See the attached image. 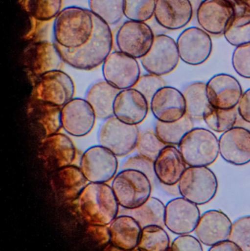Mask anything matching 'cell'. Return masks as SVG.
<instances>
[{
	"mask_svg": "<svg viewBox=\"0 0 250 251\" xmlns=\"http://www.w3.org/2000/svg\"><path fill=\"white\" fill-rule=\"evenodd\" d=\"M111 243L119 251H135L137 248L142 227L131 215L120 214L109 225Z\"/></svg>",
	"mask_w": 250,
	"mask_h": 251,
	"instance_id": "4316f807",
	"label": "cell"
},
{
	"mask_svg": "<svg viewBox=\"0 0 250 251\" xmlns=\"http://www.w3.org/2000/svg\"><path fill=\"white\" fill-rule=\"evenodd\" d=\"M166 85V81L161 76L147 73L141 75L134 88L140 92L150 104L154 94Z\"/></svg>",
	"mask_w": 250,
	"mask_h": 251,
	"instance_id": "60d3db41",
	"label": "cell"
},
{
	"mask_svg": "<svg viewBox=\"0 0 250 251\" xmlns=\"http://www.w3.org/2000/svg\"><path fill=\"white\" fill-rule=\"evenodd\" d=\"M239 117L237 107L222 110L209 104L204 111L203 120L211 131L223 134L236 125Z\"/></svg>",
	"mask_w": 250,
	"mask_h": 251,
	"instance_id": "d6a6232c",
	"label": "cell"
},
{
	"mask_svg": "<svg viewBox=\"0 0 250 251\" xmlns=\"http://www.w3.org/2000/svg\"><path fill=\"white\" fill-rule=\"evenodd\" d=\"M233 223L221 210L211 209L201 215L195 234L204 246L211 247L230 237Z\"/></svg>",
	"mask_w": 250,
	"mask_h": 251,
	"instance_id": "603a6c76",
	"label": "cell"
},
{
	"mask_svg": "<svg viewBox=\"0 0 250 251\" xmlns=\"http://www.w3.org/2000/svg\"><path fill=\"white\" fill-rule=\"evenodd\" d=\"M198 205L182 197L172 199L165 205V227L176 235L195 231L201 214Z\"/></svg>",
	"mask_w": 250,
	"mask_h": 251,
	"instance_id": "5bb4252c",
	"label": "cell"
},
{
	"mask_svg": "<svg viewBox=\"0 0 250 251\" xmlns=\"http://www.w3.org/2000/svg\"><path fill=\"white\" fill-rule=\"evenodd\" d=\"M186 163L176 146H166L154 160V171L160 184H179L186 171Z\"/></svg>",
	"mask_w": 250,
	"mask_h": 251,
	"instance_id": "484cf974",
	"label": "cell"
},
{
	"mask_svg": "<svg viewBox=\"0 0 250 251\" xmlns=\"http://www.w3.org/2000/svg\"><path fill=\"white\" fill-rule=\"evenodd\" d=\"M78 201L81 215L88 224L109 226L120 214V204L107 183H88Z\"/></svg>",
	"mask_w": 250,
	"mask_h": 251,
	"instance_id": "3957f363",
	"label": "cell"
},
{
	"mask_svg": "<svg viewBox=\"0 0 250 251\" xmlns=\"http://www.w3.org/2000/svg\"><path fill=\"white\" fill-rule=\"evenodd\" d=\"M75 85L72 78L62 70L47 72L37 78L34 88L35 100L63 107L73 100Z\"/></svg>",
	"mask_w": 250,
	"mask_h": 251,
	"instance_id": "ba28073f",
	"label": "cell"
},
{
	"mask_svg": "<svg viewBox=\"0 0 250 251\" xmlns=\"http://www.w3.org/2000/svg\"><path fill=\"white\" fill-rule=\"evenodd\" d=\"M171 251H203V244L198 237L189 234H182L176 237L170 245Z\"/></svg>",
	"mask_w": 250,
	"mask_h": 251,
	"instance_id": "ee69618b",
	"label": "cell"
},
{
	"mask_svg": "<svg viewBox=\"0 0 250 251\" xmlns=\"http://www.w3.org/2000/svg\"><path fill=\"white\" fill-rule=\"evenodd\" d=\"M178 146L188 166H210L220 155L219 139L212 131L205 128H192Z\"/></svg>",
	"mask_w": 250,
	"mask_h": 251,
	"instance_id": "277c9868",
	"label": "cell"
},
{
	"mask_svg": "<svg viewBox=\"0 0 250 251\" xmlns=\"http://www.w3.org/2000/svg\"><path fill=\"white\" fill-rule=\"evenodd\" d=\"M232 65L239 76L250 79V43L236 47L232 55Z\"/></svg>",
	"mask_w": 250,
	"mask_h": 251,
	"instance_id": "7bdbcfd3",
	"label": "cell"
},
{
	"mask_svg": "<svg viewBox=\"0 0 250 251\" xmlns=\"http://www.w3.org/2000/svg\"><path fill=\"white\" fill-rule=\"evenodd\" d=\"M163 187V190L168 193V194L173 195V196H179L180 191H179V184H174V185H165V184H160Z\"/></svg>",
	"mask_w": 250,
	"mask_h": 251,
	"instance_id": "681fc988",
	"label": "cell"
},
{
	"mask_svg": "<svg viewBox=\"0 0 250 251\" xmlns=\"http://www.w3.org/2000/svg\"><path fill=\"white\" fill-rule=\"evenodd\" d=\"M149 110L148 100L134 88L120 91L113 105L114 116L131 125L138 126L142 123Z\"/></svg>",
	"mask_w": 250,
	"mask_h": 251,
	"instance_id": "44dd1931",
	"label": "cell"
},
{
	"mask_svg": "<svg viewBox=\"0 0 250 251\" xmlns=\"http://www.w3.org/2000/svg\"><path fill=\"white\" fill-rule=\"evenodd\" d=\"M229 239L242 251H250V215L242 217L233 223Z\"/></svg>",
	"mask_w": 250,
	"mask_h": 251,
	"instance_id": "ab89813d",
	"label": "cell"
},
{
	"mask_svg": "<svg viewBox=\"0 0 250 251\" xmlns=\"http://www.w3.org/2000/svg\"><path fill=\"white\" fill-rule=\"evenodd\" d=\"M26 66L35 78L54 70H61L64 63L54 43L39 41L32 44L26 55Z\"/></svg>",
	"mask_w": 250,
	"mask_h": 251,
	"instance_id": "cb8c5ba5",
	"label": "cell"
},
{
	"mask_svg": "<svg viewBox=\"0 0 250 251\" xmlns=\"http://www.w3.org/2000/svg\"><path fill=\"white\" fill-rule=\"evenodd\" d=\"M218 187L217 176L208 167H188L179 182L180 196L198 206L211 201Z\"/></svg>",
	"mask_w": 250,
	"mask_h": 251,
	"instance_id": "52a82bcc",
	"label": "cell"
},
{
	"mask_svg": "<svg viewBox=\"0 0 250 251\" xmlns=\"http://www.w3.org/2000/svg\"><path fill=\"white\" fill-rule=\"evenodd\" d=\"M140 60L147 73L166 76L177 68L180 61L177 43L164 34L155 35L151 50Z\"/></svg>",
	"mask_w": 250,
	"mask_h": 251,
	"instance_id": "9c48e42d",
	"label": "cell"
},
{
	"mask_svg": "<svg viewBox=\"0 0 250 251\" xmlns=\"http://www.w3.org/2000/svg\"><path fill=\"white\" fill-rule=\"evenodd\" d=\"M220 155L227 163L244 166L250 163V131L240 126H235L219 139Z\"/></svg>",
	"mask_w": 250,
	"mask_h": 251,
	"instance_id": "d6986e66",
	"label": "cell"
},
{
	"mask_svg": "<svg viewBox=\"0 0 250 251\" xmlns=\"http://www.w3.org/2000/svg\"><path fill=\"white\" fill-rule=\"evenodd\" d=\"M62 125L67 134L73 137L88 135L95 126V112L87 100L73 98L62 107Z\"/></svg>",
	"mask_w": 250,
	"mask_h": 251,
	"instance_id": "2e32d148",
	"label": "cell"
},
{
	"mask_svg": "<svg viewBox=\"0 0 250 251\" xmlns=\"http://www.w3.org/2000/svg\"><path fill=\"white\" fill-rule=\"evenodd\" d=\"M63 7V0H27L26 9L39 22H48L57 17Z\"/></svg>",
	"mask_w": 250,
	"mask_h": 251,
	"instance_id": "8d00e7d4",
	"label": "cell"
},
{
	"mask_svg": "<svg viewBox=\"0 0 250 251\" xmlns=\"http://www.w3.org/2000/svg\"><path fill=\"white\" fill-rule=\"evenodd\" d=\"M87 233L98 247L107 248L111 243L109 226L92 225L88 224Z\"/></svg>",
	"mask_w": 250,
	"mask_h": 251,
	"instance_id": "f6af8a7d",
	"label": "cell"
},
{
	"mask_svg": "<svg viewBox=\"0 0 250 251\" xmlns=\"http://www.w3.org/2000/svg\"><path fill=\"white\" fill-rule=\"evenodd\" d=\"M190 2L192 3V7H193L194 13L196 14L197 10H198V7H199L200 4H201L204 0H189Z\"/></svg>",
	"mask_w": 250,
	"mask_h": 251,
	"instance_id": "f907efd6",
	"label": "cell"
},
{
	"mask_svg": "<svg viewBox=\"0 0 250 251\" xmlns=\"http://www.w3.org/2000/svg\"><path fill=\"white\" fill-rule=\"evenodd\" d=\"M242 94V85L232 75L219 74L206 83L208 102L216 108L230 110L237 107Z\"/></svg>",
	"mask_w": 250,
	"mask_h": 251,
	"instance_id": "ac0fdd59",
	"label": "cell"
},
{
	"mask_svg": "<svg viewBox=\"0 0 250 251\" xmlns=\"http://www.w3.org/2000/svg\"><path fill=\"white\" fill-rule=\"evenodd\" d=\"M194 128V120L187 115L182 119L171 123L157 121L154 126L159 138L166 146H179L183 137Z\"/></svg>",
	"mask_w": 250,
	"mask_h": 251,
	"instance_id": "4dcf8cb0",
	"label": "cell"
},
{
	"mask_svg": "<svg viewBox=\"0 0 250 251\" xmlns=\"http://www.w3.org/2000/svg\"><path fill=\"white\" fill-rule=\"evenodd\" d=\"M236 126H240L245 127V128H248L250 131V124L245 122V121L241 119L240 117H239V119H238L237 123H236Z\"/></svg>",
	"mask_w": 250,
	"mask_h": 251,
	"instance_id": "816d5d0a",
	"label": "cell"
},
{
	"mask_svg": "<svg viewBox=\"0 0 250 251\" xmlns=\"http://www.w3.org/2000/svg\"><path fill=\"white\" fill-rule=\"evenodd\" d=\"M157 0H124V16L128 20L146 22L154 16Z\"/></svg>",
	"mask_w": 250,
	"mask_h": 251,
	"instance_id": "74e56055",
	"label": "cell"
},
{
	"mask_svg": "<svg viewBox=\"0 0 250 251\" xmlns=\"http://www.w3.org/2000/svg\"><path fill=\"white\" fill-rule=\"evenodd\" d=\"M94 29V15L89 9L69 6L54 19V43L66 50H77L91 40Z\"/></svg>",
	"mask_w": 250,
	"mask_h": 251,
	"instance_id": "7a4b0ae2",
	"label": "cell"
},
{
	"mask_svg": "<svg viewBox=\"0 0 250 251\" xmlns=\"http://www.w3.org/2000/svg\"><path fill=\"white\" fill-rule=\"evenodd\" d=\"M234 8L228 0H204L197 10L198 25L209 35H224L232 18Z\"/></svg>",
	"mask_w": 250,
	"mask_h": 251,
	"instance_id": "e0dca14e",
	"label": "cell"
},
{
	"mask_svg": "<svg viewBox=\"0 0 250 251\" xmlns=\"http://www.w3.org/2000/svg\"><path fill=\"white\" fill-rule=\"evenodd\" d=\"M89 10L110 25H117L124 17V0H88Z\"/></svg>",
	"mask_w": 250,
	"mask_h": 251,
	"instance_id": "e575fe53",
	"label": "cell"
},
{
	"mask_svg": "<svg viewBox=\"0 0 250 251\" xmlns=\"http://www.w3.org/2000/svg\"><path fill=\"white\" fill-rule=\"evenodd\" d=\"M139 135L137 125H128L112 116L100 126L97 138L98 144L111 151L117 157H125L136 149Z\"/></svg>",
	"mask_w": 250,
	"mask_h": 251,
	"instance_id": "8992f818",
	"label": "cell"
},
{
	"mask_svg": "<svg viewBox=\"0 0 250 251\" xmlns=\"http://www.w3.org/2000/svg\"><path fill=\"white\" fill-rule=\"evenodd\" d=\"M150 110L157 121L171 123L180 120L186 113L183 93L173 87H163L153 97Z\"/></svg>",
	"mask_w": 250,
	"mask_h": 251,
	"instance_id": "ffe728a7",
	"label": "cell"
},
{
	"mask_svg": "<svg viewBox=\"0 0 250 251\" xmlns=\"http://www.w3.org/2000/svg\"><path fill=\"white\" fill-rule=\"evenodd\" d=\"M237 108L239 117L250 124V88L242 94Z\"/></svg>",
	"mask_w": 250,
	"mask_h": 251,
	"instance_id": "bcb514c9",
	"label": "cell"
},
{
	"mask_svg": "<svg viewBox=\"0 0 250 251\" xmlns=\"http://www.w3.org/2000/svg\"><path fill=\"white\" fill-rule=\"evenodd\" d=\"M61 111L62 107L35 99L29 105V116L44 138L63 128Z\"/></svg>",
	"mask_w": 250,
	"mask_h": 251,
	"instance_id": "83f0119b",
	"label": "cell"
},
{
	"mask_svg": "<svg viewBox=\"0 0 250 251\" xmlns=\"http://www.w3.org/2000/svg\"><path fill=\"white\" fill-rule=\"evenodd\" d=\"M76 156L74 143L63 133H56L43 139L39 148L40 159L50 171L72 165Z\"/></svg>",
	"mask_w": 250,
	"mask_h": 251,
	"instance_id": "9a60e30c",
	"label": "cell"
},
{
	"mask_svg": "<svg viewBox=\"0 0 250 251\" xmlns=\"http://www.w3.org/2000/svg\"><path fill=\"white\" fill-rule=\"evenodd\" d=\"M195 16L189 0H157L154 19L167 30H178L189 25Z\"/></svg>",
	"mask_w": 250,
	"mask_h": 251,
	"instance_id": "7402d4cb",
	"label": "cell"
},
{
	"mask_svg": "<svg viewBox=\"0 0 250 251\" xmlns=\"http://www.w3.org/2000/svg\"><path fill=\"white\" fill-rule=\"evenodd\" d=\"M88 182L80 167L73 165L54 171L51 177L53 189L66 201L78 200Z\"/></svg>",
	"mask_w": 250,
	"mask_h": 251,
	"instance_id": "d4e9b609",
	"label": "cell"
},
{
	"mask_svg": "<svg viewBox=\"0 0 250 251\" xmlns=\"http://www.w3.org/2000/svg\"><path fill=\"white\" fill-rule=\"evenodd\" d=\"M120 214L133 217L142 228L148 226L165 227V205L157 198L151 196L145 203L135 209L121 208Z\"/></svg>",
	"mask_w": 250,
	"mask_h": 251,
	"instance_id": "f546056e",
	"label": "cell"
},
{
	"mask_svg": "<svg viewBox=\"0 0 250 251\" xmlns=\"http://www.w3.org/2000/svg\"><path fill=\"white\" fill-rule=\"evenodd\" d=\"M120 90L104 80L97 81L87 90L85 100L95 112L97 119L104 121L114 116V100Z\"/></svg>",
	"mask_w": 250,
	"mask_h": 251,
	"instance_id": "f1b7e54d",
	"label": "cell"
},
{
	"mask_svg": "<svg viewBox=\"0 0 250 251\" xmlns=\"http://www.w3.org/2000/svg\"><path fill=\"white\" fill-rule=\"evenodd\" d=\"M154 38V31L148 24L127 20L119 27L115 43L118 51L141 59L151 50Z\"/></svg>",
	"mask_w": 250,
	"mask_h": 251,
	"instance_id": "8fae6325",
	"label": "cell"
},
{
	"mask_svg": "<svg viewBox=\"0 0 250 251\" xmlns=\"http://www.w3.org/2000/svg\"><path fill=\"white\" fill-rule=\"evenodd\" d=\"M166 145L159 138L155 131L147 130L140 133L136 150L138 153L154 161Z\"/></svg>",
	"mask_w": 250,
	"mask_h": 251,
	"instance_id": "f35d334b",
	"label": "cell"
},
{
	"mask_svg": "<svg viewBox=\"0 0 250 251\" xmlns=\"http://www.w3.org/2000/svg\"><path fill=\"white\" fill-rule=\"evenodd\" d=\"M104 79L117 89L133 88L141 76L137 59L120 51L110 53L102 64Z\"/></svg>",
	"mask_w": 250,
	"mask_h": 251,
	"instance_id": "30bf717a",
	"label": "cell"
},
{
	"mask_svg": "<svg viewBox=\"0 0 250 251\" xmlns=\"http://www.w3.org/2000/svg\"><path fill=\"white\" fill-rule=\"evenodd\" d=\"M94 15L95 29L91 40L81 48L69 50L56 45L63 62L73 69L91 71L102 66L113 49L114 38L110 25Z\"/></svg>",
	"mask_w": 250,
	"mask_h": 251,
	"instance_id": "6da1fadb",
	"label": "cell"
},
{
	"mask_svg": "<svg viewBox=\"0 0 250 251\" xmlns=\"http://www.w3.org/2000/svg\"><path fill=\"white\" fill-rule=\"evenodd\" d=\"M223 35L233 47L250 43V14L234 13Z\"/></svg>",
	"mask_w": 250,
	"mask_h": 251,
	"instance_id": "d590c367",
	"label": "cell"
},
{
	"mask_svg": "<svg viewBox=\"0 0 250 251\" xmlns=\"http://www.w3.org/2000/svg\"><path fill=\"white\" fill-rule=\"evenodd\" d=\"M176 43L181 60L190 66L202 65L212 53V40L202 28L191 26L184 29Z\"/></svg>",
	"mask_w": 250,
	"mask_h": 251,
	"instance_id": "4fadbf2b",
	"label": "cell"
},
{
	"mask_svg": "<svg viewBox=\"0 0 250 251\" xmlns=\"http://www.w3.org/2000/svg\"><path fill=\"white\" fill-rule=\"evenodd\" d=\"M170 239L164 227L148 226L142 228L136 250L167 251L170 250Z\"/></svg>",
	"mask_w": 250,
	"mask_h": 251,
	"instance_id": "836d02e7",
	"label": "cell"
},
{
	"mask_svg": "<svg viewBox=\"0 0 250 251\" xmlns=\"http://www.w3.org/2000/svg\"><path fill=\"white\" fill-rule=\"evenodd\" d=\"M209 251H242V249L230 239L223 240L217 244L211 246Z\"/></svg>",
	"mask_w": 250,
	"mask_h": 251,
	"instance_id": "7dc6e473",
	"label": "cell"
},
{
	"mask_svg": "<svg viewBox=\"0 0 250 251\" xmlns=\"http://www.w3.org/2000/svg\"><path fill=\"white\" fill-rule=\"evenodd\" d=\"M80 168L89 182L107 183L117 174V156L101 145L91 146L81 157Z\"/></svg>",
	"mask_w": 250,
	"mask_h": 251,
	"instance_id": "7c38bea8",
	"label": "cell"
},
{
	"mask_svg": "<svg viewBox=\"0 0 250 251\" xmlns=\"http://www.w3.org/2000/svg\"><path fill=\"white\" fill-rule=\"evenodd\" d=\"M233 8L235 13H249L250 14V0H228Z\"/></svg>",
	"mask_w": 250,
	"mask_h": 251,
	"instance_id": "c3c4849f",
	"label": "cell"
},
{
	"mask_svg": "<svg viewBox=\"0 0 250 251\" xmlns=\"http://www.w3.org/2000/svg\"><path fill=\"white\" fill-rule=\"evenodd\" d=\"M112 188L120 207L135 209L151 196L153 184L143 173L133 169H123L112 180Z\"/></svg>",
	"mask_w": 250,
	"mask_h": 251,
	"instance_id": "5b68a950",
	"label": "cell"
},
{
	"mask_svg": "<svg viewBox=\"0 0 250 251\" xmlns=\"http://www.w3.org/2000/svg\"><path fill=\"white\" fill-rule=\"evenodd\" d=\"M186 113L194 121L203 120L204 111L209 104L206 95V83L195 82L183 90Z\"/></svg>",
	"mask_w": 250,
	"mask_h": 251,
	"instance_id": "1f68e13d",
	"label": "cell"
},
{
	"mask_svg": "<svg viewBox=\"0 0 250 251\" xmlns=\"http://www.w3.org/2000/svg\"><path fill=\"white\" fill-rule=\"evenodd\" d=\"M133 169L145 174L152 183L153 187L158 181L154 171V161L142 155L134 154L126 158L121 165V170Z\"/></svg>",
	"mask_w": 250,
	"mask_h": 251,
	"instance_id": "b9f144b4",
	"label": "cell"
}]
</instances>
